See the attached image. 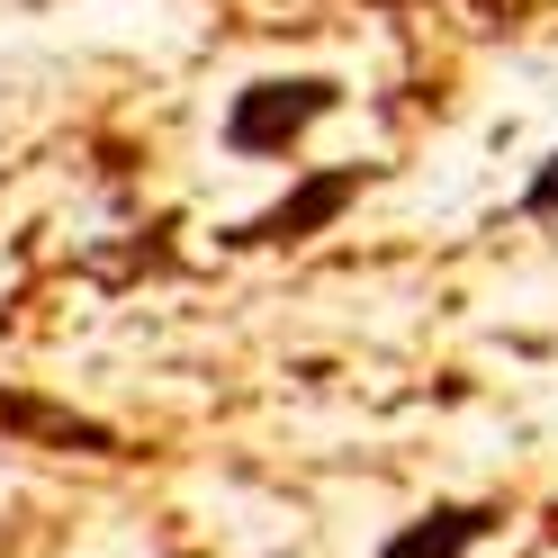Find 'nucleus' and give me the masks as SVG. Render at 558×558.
Instances as JSON below:
<instances>
[{
    "label": "nucleus",
    "mask_w": 558,
    "mask_h": 558,
    "mask_svg": "<svg viewBox=\"0 0 558 558\" xmlns=\"http://www.w3.org/2000/svg\"><path fill=\"white\" fill-rule=\"evenodd\" d=\"M333 109H342V82H333V73H270V82H243V90L226 99V154L270 162V154L306 145Z\"/></svg>",
    "instance_id": "f257e3e1"
},
{
    "label": "nucleus",
    "mask_w": 558,
    "mask_h": 558,
    "mask_svg": "<svg viewBox=\"0 0 558 558\" xmlns=\"http://www.w3.org/2000/svg\"><path fill=\"white\" fill-rule=\"evenodd\" d=\"M361 190H369V171H361V162L306 171V181H289V190L262 207V217H243L226 243H234V253H289V243H316L325 226L352 217V198H361Z\"/></svg>",
    "instance_id": "f03ea898"
},
{
    "label": "nucleus",
    "mask_w": 558,
    "mask_h": 558,
    "mask_svg": "<svg viewBox=\"0 0 558 558\" xmlns=\"http://www.w3.org/2000/svg\"><path fill=\"white\" fill-rule=\"evenodd\" d=\"M0 433L37 441V450H82V460H135L118 424H99V414H82V405H54L37 388H0Z\"/></svg>",
    "instance_id": "7ed1b4c3"
},
{
    "label": "nucleus",
    "mask_w": 558,
    "mask_h": 558,
    "mask_svg": "<svg viewBox=\"0 0 558 558\" xmlns=\"http://www.w3.org/2000/svg\"><path fill=\"white\" fill-rule=\"evenodd\" d=\"M505 522V505H486V496H460V505H433V513H414L397 522L388 541H378V558H469L486 532Z\"/></svg>",
    "instance_id": "20e7f679"
},
{
    "label": "nucleus",
    "mask_w": 558,
    "mask_h": 558,
    "mask_svg": "<svg viewBox=\"0 0 558 558\" xmlns=\"http://www.w3.org/2000/svg\"><path fill=\"white\" fill-rule=\"evenodd\" d=\"M522 217H558V154L532 171V181H522Z\"/></svg>",
    "instance_id": "39448f33"
},
{
    "label": "nucleus",
    "mask_w": 558,
    "mask_h": 558,
    "mask_svg": "<svg viewBox=\"0 0 558 558\" xmlns=\"http://www.w3.org/2000/svg\"><path fill=\"white\" fill-rule=\"evenodd\" d=\"M378 10H414V0H378Z\"/></svg>",
    "instance_id": "423d86ee"
}]
</instances>
